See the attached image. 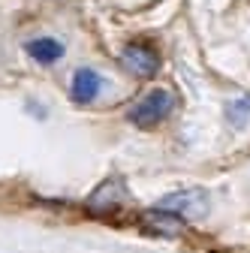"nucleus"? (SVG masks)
Masks as SVG:
<instances>
[{
  "instance_id": "1",
  "label": "nucleus",
  "mask_w": 250,
  "mask_h": 253,
  "mask_svg": "<svg viewBox=\"0 0 250 253\" xmlns=\"http://www.w3.org/2000/svg\"><path fill=\"white\" fill-rule=\"evenodd\" d=\"M172 112H175V93L166 90V87H154L142 100H136L130 106L127 118H130V124L142 126V130H154V126H160Z\"/></svg>"
},
{
  "instance_id": "3",
  "label": "nucleus",
  "mask_w": 250,
  "mask_h": 253,
  "mask_svg": "<svg viewBox=\"0 0 250 253\" xmlns=\"http://www.w3.org/2000/svg\"><path fill=\"white\" fill-rule=\"evenodd\" d=\"M121 63H124V70L127 73H133L136 79H154L160 73V51L154 48L151 42H142V40H136V42H127L124 45V51H121Z\"/></svg>"
},
{
  "instance_id": "2",
  "label": "nucleus",
  "mask_w": 250,
  "mask_h": 253,
  "mask_svg": "<svg viewBox=\"0 0 250 253\" xmlns=\"http://www.w3.org/2000/svg\"><path fill=\"white\" fill-rule=\"evenodd\" d=\"M154 208L166 211V214H175L181 220H205L208 211H211V199H208L205 190L190 187V190H175V193L163 196Z\"/></svg>"
},
{
  "instance_id": "7",
  "label": "nucleus",
  "mask_w": 250,
  "mask_h": 253,
  "mask_svg": "<svg viewBox=\"0 0 250 253\" xmlns=\"http://www.w3.org/2000/svg\"><path fill=\"white\" fill-rule=\"evenodd\" d=\"M226 115H229V124H232V126H244L247 118H250V100H238V103H232V106L226 109Z\"/></svg>"
},
{
  "instance_id": "4",
  "label": "nucleus",
  "mask_w": 250,
  "mask_h": 253,
  "mask_svg": "<svg viewBox=\"0 0 250 253\" xmlns=\"http://www.w3.org/2000/svg\"><path fill=\"white\" fill-rule=\"evenodd\" d=\"M130 193H127V184H124V178H106L93 193L87 196V211L93 214H118L124 205H127Z\"/></svg>"
},
{
  "instance_id": "5",
  "label": "nucleus",
  "mask_w": 250,
  "mask_h": 253,
  "mask_svg": "<svg viewBox=\"0 0 250 253\" xmlns=\"http://www.w3.org/2000/svg\"><path fill=\"white\" fill-rule=\"evenodd\" d=\"M100 87H103L100 73H93L90 67H82V70H76V76H73L70 97H73L79 106H87V103H93V100L100 97Z\"/></svg>"
},
{
  "instance_id": "6",
  "label": "nucleus",
  "mask_w": 250,
  "mask_h": 253,
  "mask_svg": "<svg viewBox=\"0 0 250 253\" xmlns=\"http://www.w3.org/2000/svg\"><path fill=\"white\" fill-rule=\"evenodd\" d=\"M27 54L30 57H34L37 63H45V67H48V63H57L60 57H64V45H60L57 40H51V37H40V40H30L27 45Z\"/></svg>"
}]
</instances>
